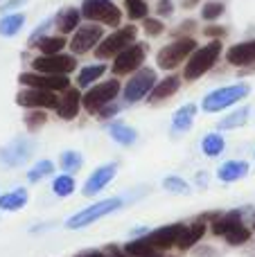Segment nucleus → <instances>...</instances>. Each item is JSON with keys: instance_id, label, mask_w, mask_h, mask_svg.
Instances as JSON below:
<instances>
[{"instance_id": "obj_13", "label": "nucleus", "mask_w": 255, "mask_h": 257, "mask_svg": "<svg viewBox=\"0 0 255 257\" xmlns=\"http://www.w3.org/2000/svg\"><path fill=\"white\" fill-rule=\"evenodd\" d=\"M16 104L25 108H57L59 97L52 90H41V88H25L16 95Z\"/></svg>"}, {"instance_id": "obj_46", "label": "nucleus", "mask_w": 255, "mask_h": 257, "mask_svg": "<svg viewBox=\"0 0 255 257\" xmlns=\"http://www.w3.org/2000/svg\"><path fill=\"white\" fill-rule=\"evenodd\" d=\"M224 27H208V30H206V34L208 36H221V34H224Z\"/></svg>"}, {"instance_id": "obj_8", "label": "nucleus", "mask_w": 255, "mask_h": 257, "mask_svg": "<svg viewBox=\"0 0 255 257\" xmlns=\"http://www.w3.org/2000/svg\"><path fill=\"white\" fill-rule=\"evenodd\" d=\"M156 86V72L152 68H143L138 70L124 86V102L126 104H134V102H140L145 95H149Z\"/></svg>"}, {"instance_id": "obj_23", "label": "nucleus", "mask_w": 255, "mask_h": 257, "mask_svg": "<svg viewBox=\"0 0 255 257\" xmlns=\"http://www.w3.org/2000/svg\"><path fill=\"white\" fill-rule=\"evenodd\" d=\"M203 232H206V223H203V219H199V221L192 223V226H185L183 235H181V239H179V244L176 246H179L181 250L192 248V246L203 237Z\"/></svg>"}, {"instance_id": "obj_21", "label": "nucleus", "mask_w": 255, "mask_h": 257, "mask_svg": "<svg viewBox=\"0 0 255 257\" xmlns=\"http://www.w3.org/2000/svg\"><path fill=\"white\" fill-rule=\"evenodd\" d=\"M194 115H197V106H194V104L181 106L179 111L174 113V117H172V131L174 133L190 131V126H192V122H194Z\"/></svg>"}, {"instance_id": "obj_28", "label": "nucleus", "mask_w": 255, "mask_h": 257, "mask_svg": "<svg viewBox=\"0 0 255 257\" xmlns=\"http://www.w3.org/2000/svg\"><path fill=\"white\" fill-rule=\"evenodd\" d=\"M224 147H226V142H224V138H221L219 133H208V136L203 138V142H201L203 154L210 156V158L224 154Z\"/></svg>"}, {"instance_id": "obj_16", "label": "nucleus", "mask_w": 255, "mask_h": 257, "mask_svg": "<svg viewBox=\"0 0 255 257\" xmlns=\"http://www.w3.org/2000/svg\"><path fill=\"white\" fill-rule=\"evenodd\" d=\"M115 174H117V165L115 163H108V165H102V167H97L88 176V181H86L84 194L86 196H95L97 192H102L104 187H106L108 183L115 178Z\"/></svg>"}, {"instance_id": "obj_41", "label": "nucleus", "mask_w": 255, "mask_h": 257, "mask_svg": "<svg viewBox=\"0 0 255 257\" xmlns=\"http://www.w3.org/2000/svg\"><path fill=\"white\" fill-rule=\"evenodd\" d=\"M145 30H147V34L158 36L163 32V23L156 21V18H145Z\"/></svg>"}, {"instance_id": "obj_30", "label": "nucleus", "mask_w": 255, "mask_h": 257, "mask_svg": "<svg viewBox=\"0 0 255 257\" xmlns=\"http://www.w3.org/2000/svg\"><path fill=\"white\" fill-rule=\"evenodd\" d=\"M59 165H61V169L66 174H75L81 169V165H84V158H81L79 151H63L61 158H59Z\"/></svg>"}, {"instance_id": "obj_47", "label": "nucleus", "mask_w": 255, "mask_h": 257, "mask_svg": "<svg viewBox=\"0 0 255 257\" xmlns=\"http://www.w3.org/2000/svg\"><path fill=\"white\" fill-rule=\"evenodd\" d=\"M197 183H199V185H206V183H208V174H199V176H197Z\"/></svg>"}, {"instance_id": "obj_37", "label": "nucleus", "mask_w": 255, "mask_h": 257, "mask_svg": "<svg viewBox=\"0 0 255 257\" xmlns=\"http://www.w3.org/2000/svg\"><path fill=\"white\" fill-rule=\"evenodd\" d=\"M124 7H126V16L138 21V18H147V3L145 0H124Z\"/></svg>"}, {"instance_id": "obj_1", "label": "nucleus", "mask_w": 255, "mask_h": 257, "mask_svg": "<svg viewBox=\"0 0 255 257\" xmlns=\"http://www.w3.org/2000/svg\"><path fill=\"white\" fill-rule=\"evenodd\" d=\"M219 54H221L219 41H212V43L194 50L192 57H190V61H188V66H185V70H183V79L194 81V79H199V77H203L212 66H215V61L219 59Z\"/></svg>"}, {"instance_id": "obj_35", "label": "nucleus", "mask_w": 255, "mask_h": 257, "mask_svg": "<svg viewBox=\"0 0 255 257\" xmlns=\"http://www.w3.org/2000/svg\"><path fill=\"white\" fill-rule=\"evenodd\" d=\"M52 172H54V165L50 163V160H39V163H36L34 167L27 172V181H30V183H39L41 178L50 176Z\"/></svg>"}, {"instance_id": "obj_32", "label": "nucleus", "mask_w": 255, "mask_h": 257, "mask_svg": "<svg viewBox=\"0 0 255 257\" xmlns=\"http://www.w3.org/2000/svg\"><path fill=\"white\" fill-rule=\"evenodd\" d=\"M25 25V16L23 14H9L0 21V34L3 36H14L21 27Z\"/></svg>"}, {"instance_id": "obj_17", "label": "nucleus", "mask_w": 255, "mask_h": 257, "mask_svg": "<svg viewBox=\"0 0 255 257\" xmlns=\"http://www.w3.org/2000/svg\"><path fill=\"white\" fill-rule=\"evenodd\" d=\"M226 59L230 66H251L255 63V41H244V43L233 45L226 52Z\"/></svg>"}, {"instance_id": "obj_43", "label": "nucleus", "mask_w": 255, "mask_h": 257, "mask_svg": "<svg viewBox=\"0 0 255 257\" xmlns=\"http://www.w3.org/2000/svg\"><path fill=\"white\" fill-rule=\"evenodd\" d=\"M106 255H108V257H131L124 248H120V246H115V244L108 246V248H106Z\"/></svg>"}, {"instance_id": "obj_15", "label": "nucleus", "mask_w": 255, "mask_h": 257, "mask_svg": "<svg viewBox=\"0 0 255 257\" xmlns=\"http://www.w3.org/2000/svg\"><path fill=\"white\" fill-rule=\"evenodd\" d=\"M185 226L183 223H172V226H165V228H158V230H152L149 235H145V239L158 250H167L172 246L179 244L181 235H183Z\"/></svg>"}, {"instance_id": "obj_10", "label": "nucleus", "mask_w": 255, "mask_h": 257, "mask_svg": "<svg viewBox=\"0 0 255 257\" xmlns=\"http://www.w3.org/2000/svg\"><path fill=\"white\" fill-rule=\"evenodd\" d=\"M145 57H147V45L145 43H134L126 50H122L113 61V72L115 75H129V72H138L143 66Z\"/></svg>"}, {"instance_id": "obj_19", "label": "nucleus", "mask_w": 255, "mask_h": 257, "mask_svg": "<svg viewBox=\"0 0 255 257\" xmlns=\"http://www.w3.org/2000/svg\"><path fill=\"white\" fill-rule=\"evenodd\" d=\"M248 174V163L246 160H228L217 169V178L224 183H235Z\"/></svg>"}, {"instance_id": "obj_27", "label": "nucleus", "mask_w": 255, "mask_h": 257, "mask_svg": "<svg viewBox=\"0 0 255 257\" xmlns=\"http://www.w3.org/2000/svg\"><path fill=\"white\" fill-rule=\"evenodd\" d=\"M79 18H81L79 9H75V7L63 9V12L59 14V18H57V25H59V30H61L63 34H70L72 30H77V25H79Z\"/></svg>"}, {"instance_id": "obj_33", "label": "nucleus", "mask_w": 255, "mask_h": 257, "mask_svg": "<svg viewBox=\"0 0 255 257\" xmlns=\"http://www.w3.org/2000/svg\"><path fill=\"white\" fill-rule=\"evenodd\" d=\"M248 113H251V111H248V106H242V108H237V111H235V113H230V115H226L224 120H221L217 126H219L221 131H224V128L244 126V124H246V120H248Z\"/></svg>"}, {"instance_id": "obj_36", "label": "nucleus", "mask_w": 255, "mask_h": 257, "mask_svg": "<svg viewBox=\"0 0 255 257\" xmlns=\"http://www.w3.org/2000/svg\"><path fill=\"white\" fill-rule=\"evenodd\" d=\"M226 241H228L230 246H242L244 241H248V237H251V230H248L244 223H239V226H235L233 230L226 232Z\"/></svg>"}, {"instance_id": "obj_18", "label": "nucleus", "mask_w": 255, "mask_h": 257, "mask_svg": "<svg viewBox=\"0 0 255 257\" xmlns=\"http://www.w3.org/2000/svg\"><path fill=\"white\" fill-rule=\"evenodd\" d=\"M79 106H81L79 90L68 88V90H63V97L59 99L57 113H59V117H61V120H75L77 113H79Z\"/></svg>"}, {"instance_id": "obj_24", "label": "nucleus", "mask_w": 255, "mask_h": 257, "mask_svg": "<svg viewBox=\"0 0 255 257\" xmlns=\"http://www.w3.org/2000/svg\"><path fill=\"white\" fill-rule=\"evenodd\" d=\"M239 223H244V221H242V210H233V212H226V214H221V217L215 219L212 232H215V235H221V237H224L226 232L233 230V228L239 226Z\"/></svg>"}, {"instance_id": "obj_20", "label": "nucleus", "mask_w": 255, "mask_h": 257, "mask_svg": "<svg viewBox=\"0 0 255 257\" xmlns=\"http://www.w3.org/2000/svg\"><path fill=\"white\" fill-rule=\"evenodd\" d=\"M179 88H181V77H176V75L165 77V79L154 86V90L149 93V102L156 104V102H163V99H170Z\"/></svg>"}, {"instance_id": "obj_40", "label": "nucleus", "mask_w": 255, "mask_h": 257, "mask_svg": "<svg viewBox=\"0 0 255 257\" xmlns=\"http://www.w3.org/2000/svg\"><path fill=\"white\" fill-rule=\"evenodd\" d=\"M25 124L30 131H34V128H39V126H43L45 124V113L43 111H32L30 115L25 117Z\"/></svg>"}, {"instance_id": "obj_44", "label": "nucleus", "mask_w": 255, "mask_h": 257, "mask_svg": "<svg viewBox=\"0 0 255 257\" xmlns=\"http://www.w3.org/2000/svg\"><path fill=\"white\" fill-rule=\"evenodd\" d=\"M117 111H120V106H115V104H111V106H104L102 111L97 113V115H99V117H111V115H115Z\"/></svg>"}, {"instance_id": "obj_11", "label": "nucleus", "mask_w": 255, "mask_h": 257, "mask_svg": "<svg viewBox=\"0 0 255 257\" xmlns=\"http://www.w3.org/2000/svg\"><path fill=\"white\" fill-rule=\"evenodd\" d=\"M32 68L34 72H45V75H68L77 68V61L70 54H43L32 61Z\"/></svg>"}, {"instance_id": "obj_9", "label": "nucleus", "mask_w": 255, "mask_h": 257, "mask_svg": "<svg viewBox=\"0 0 255 257\" xmlns=\"http://www.w3.org/2000/svg\"><path fill=\"white\" fill-rule=\"evenodd\" d=\"M21 84H25L27 88H41V90H68L70 88V79L68 75H45V72H23L18 77Z\"/></svg>"}, {"instance_id": "obj_22", "label": "nucleus", "mask_w": 255, "mask_h": 257, "mask_svg": "<svg viewBox=\"0 0 255 257\" xmlns=\"http://www.w3.org/2000/svg\"><path fill=\"white\" fill-rule=\"evenodd\" d=\"M25 205H27V190H23V187L0 196V210H5V212H16V210L25 208Z\"/></svg>"}, {"instance_id": "obj_5", "label": "nucleus", "mask_w": 255, "mask_h": 257, "mask_svg": "<svg viewBox=\"0 0 255 257\" xmlns=\"http://www.w3.org/2000/svg\"><path fill=\"white\" fill-rule=\"evenodd\" d=\"M136 27L129 25V27H122V30L113 32L108 34L104 41H99V45L95 48V57L97 59H111V57H117L122 50H126L129 45H134L136 41Z\"/></svg>"}, {"instance_id": "obj_26", "label": "nucleus", "mask_w": 255, "mask_h": 257, "mask_svg": "<svg viewBox=\"0 0 255 257\" xmlns=\"http://www.w3.org/2000/svg\"><path fill=\"white\" fill-rule=\"evenodd\" d=\"M124 250L131 257H163L161 250L154 248V246L149 244L145 237H140V239H136V241H129V244L124 246Z\"/></svg>"}, {"instance_id": "obj_25", "label": "nucleus", "mask_w": 255, "mask_h": 257, "mask_svg": "<svg viewBox=\"0 0 255 257\" xmlns=\"http://www.w3.org/2000/svg\"><path fill=\"white\" fill-rule=\"evenodd\" d=\"M108 136H111L115 142H120V145L129 147V145H134V142H136L138 133H136V128L122 124V122H113V124L108 126Z\"/></svg>"}, {"instance_id": "obj_45", "label": "nucleus", "mask_w": 255, "mask_h": 257, "mask_svg": "<svg viewBox=\"0 0 255 257\" xmlns=\"http://www.w3.org/2000/svg\"><path fill=\"white\" fill-rule=\"evenodd\" d=\"M77 257H108V255L102 253V250H84V253H79Z\"/></svg>"}, {"instance_id": "obj_7", "label": "nucleus", "mask_w": 255, "mask_h": 257, "mask_svg": "<svg viewBox=\"0 0 255 257\" xmlns=\"http://www.w3.org/2000/svg\"><path fill=\"white\" fill-rule=\"evenodd\" d=\"M81 16L88 21L104 23L108 27H117L122 21V14L111 0H84L81 5Z\"/></svg>"}, {"instance_id": "obj_39", "label": "nucleus", "mask_w": 255, "mask_h": 257, "mask_svg": "<svg viewBox=\"0 0 255 257\" xmlns=\"http://www.w3.org/2000/svg\"><path fill=\"white\" fill-rule=\"evenodd\" d=\"M221 14H224V5L221 3H206L201 9V18H206V21H215Z\"/></svg>"}, {"instance_id": "obj_48", "label": "nucleus", "mask_w": 255, "mask_h": 257, "mask_svg": "<svg viewBox=\"0 0 255 257\" xmlns=\"http://www.w3.org/2000/svg\"><path fill=\"white\" fill-rule=\"evenodd\" d=\"M194 3H197V0H185V3H183V7H192Z\"/></svg>"}, {"instance_id": "obj_42", "label": "nucleus", "mask_w": 255, "mask_h": 257, "mask_svg": "<svg viewBox=\"0 0 255 257\" xmlns=\"http://www.w3.org/2000/svg\"><path fill=\"white\" fill-rule=\"evenodd\" d=\"M156 9H158V14H161V16H172V12H174V5H172V0H161Z\"/></svg>"}, {"instance_id": "obj_6", "label": "nucleus", "mask_w": 255, "mask_h": 257, "mask_svg": "<svg viewBox=\"0 0 255 257\" xmlns=\"http://www.w3.org/2000/svg\"><path fill=\"white\" fill-rule=\"evenodd\" d=\"M194 50H197V41L194 39H179V41H174V43L165 45V48L158 52L156 61L163 70H174L176 66H181V61L192 57Z\"/></svg>"}, {"instance_id": "obj_34", "label": "nucleus", "mask_w": 255, "mask_h": 257, "mask_svg": "<svg viewBox=\"0 0 255 257\" xmlns=\"http://www.w3.org/2000/svg\"><path fill=\"white\" fill-rule=\"evenodd\" d=\"M52 192L57 196H70L75 192V178L70 174H63V176H57L52 183Z\"/></svg>"}, {"instance_id": "obj_3", "label": "nucleus", "mask_w": 255, "mask_h": 257, "mask_svg": "<svg viewBox=\"0 0 255 257\" xmlns=\"http://www.w3.org/2000/svg\"><path fill=\"white\" fill-rule=\"evenodd\" d=\"M122 203H124L122 199L99 201V203H95V205H90V208L81 210V212L72 214V217L66 221V228H70V230H79V228H86V226H90V223H95L97 219H104L106 214H111V212H115V210H120Z\"/></svg>"}, {"instance_id": "obj_14", "label": "nucleus", "mask_w": 255, "mask_h": 257, "mask_svg": "<svg viewBox=\"0 0 255 257\" xmlns=\"http://www.w3.org/2000/svg\"><path fill=\"white\" fill-rule=\"evenodd\" d=\"M102 27L99 25H84V27H77L75 36L70 41V50L75 54H86L90 52L93 48H97L99 41H102Z\"/></svg>"}, {"instance_id": "obj_12", "label": "nucleus", "mask_w": 255, "mask_h": 257, "mask_svg": "<svg viewBox=\"0 0 255 257\" xmlns=\"http://www.w3.org/2000/svg\"><path fill=\"white\" fill-rule=\"evenodd\" d=\"M34 151V142L27 140V138H16L14 142H9L7 147L0 149V163L5 167H18V165L27 163Z\"/></svg>"}, {"instance_id": "obj_2", "label": "nucleus", "mask_w": 255, "mask_h": 257, "mask_svg": "<svg viewBox=\"0 0 255 257\" xmlns=\"http://www.w3.org/2000/svg\"><path fill=\"white\" fill-rule=\"evenodd\" d=\"M117 93H120V81L117 79L102 81V84H97V86H90L88 93L81 97V106H84L90 115H95V113H99L104 106H108V104L117 97Z\"/></svg>"}, {"instance_id": "obj_31", "label": "nucleus", "mask_w": 255, "mask_h": 257, "mask_svg": "<svg viewBox=\"0 0 255 257\" xmlns=\"http://www.w3.org/2000/svg\"><path fill=\"white\" fill-rule=\"evenodd\" d=\"M63 45H66V39L63 36H43V39L36 41V48L41 50L43 54H59L63 50Z\"/></svg>"}, {"instance_id": "obj_38", "label": "nucleus", "mask_w": 255, "mask_h": 257, "mask_svg": "<svg viewBox=\"0 0 255 257\" xmlns=\"http://www.w3.org/2000/svg\"><path fill=\"white\" fill-rule=\"evenodd\" d=\"M163 187H165L167 192H172V194H190V185L179 176H167L165 181H163Z\"/></svg>"}, {"instance_id": "obj_29", "label": "nucleus", "mask_w": 255, "mask_h": 257, "mask_svg": "<svg viewBox=\"0 0 255 257\" xmlns=\"http://www.w3.org/2000/svg\"><path fill=\"white\" fill-rule=\"evenodd\" d=\"M104 72H106V66H102V63H97V66H86L84 70L79 72V77H77V84H79L81 88H88V86L95 84Z\"/></svg>"}, {"instance_id": "obj_4", "label": "nucleus", "mask_w": 255, "mask_h": 257, "mask_svg": "<svg viewBox=\"0 0 255 257\" xmlns=\"http://www.w3.org/2000/svg\"><path fill=\"white\" fill-rule=\"evenodd\" d=\"M248 95V86L246 84H235V86H226V88H217L212 90L210 95L203 97V111L206 113H217V111H224V108L233 106L235 102L244 99Z\"/></svg>"}]
</instances>
